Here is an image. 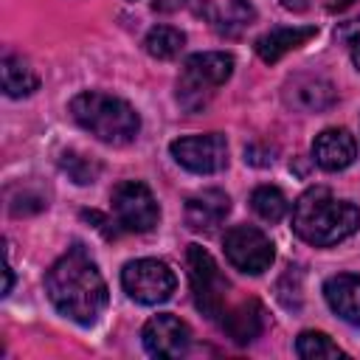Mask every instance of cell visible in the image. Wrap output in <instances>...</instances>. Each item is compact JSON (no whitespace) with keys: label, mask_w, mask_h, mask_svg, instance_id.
Here are the masks:
<instances>
[{"label":"cell","mask_w":360,"mask_h":360,"mask_svg":"<svg viewBox=\"0 0 360 360\" xmlns=\"http://www.w3.org/2000/svg\"><path fill=\"white\" fill-rule=\"evenodd\" d=\"M11 281H14V276H11V264H6V284H3V295H8V292H11Z\"/></svg>","instance_id":"26"},{"label":"cell","mask_w":360,"mask_h":360,"mask_svg":"<svg viewBox=\"0 0 360 360\" xmlns=\"http://www.w3.org/2000/svg\"><path fill=\"white\" fill-rule=\"evenodd\" d=\"M186 264H188V281H191V292H194L197 309L208 321H219L225 315V309H228L225 307V295H228V287H231L228 278L217 267L214 256L200 245H188Z\"/></svg>","instance_id":"5"},{"label":"cell","mask_w":360,"mask_h":360,"mask_svg":"<svg viewBox=\"0 0 360 360\" xmlns=\"http://www.w3.org/2000/svg\"><path fill=\"white\" fill-rule=\"evenodd\" d=\"M315 34H318L315 25H278V28H270L267 34H262L253 48H256V53H259L262 62L273 65V62H278L284 53L301 48V45H304L307 39H312Z\"/></svg>","instance_id":"15"},{"label":"cell","mask_w":360,"mask_h":360,"mask_svg":"<svg viewBox=\"0 0 360 360\" xmlns=\"http://www.w3.org/2000/svg\"><path fill=\"white\" fill-rule=\"evenodd\" d=\"M62 169L68 172L70 180H76L79 186L96 183V177L101 174V163H96L93 158H84L79 152H65L62 155Z\"/></svg>","instance_id":"22"},{"label":"cell","mask_w":360,"mask_h":360,"mask_svg":"<svg viewBox=\"0 0 360 360\" xmlns=\"http://www.w3.org/2000/svg\"><path fill=\"white\" fill-rule=\"evenodd\" d=\"M281 6L290 11H304V8H309V0H281Z\"/></svg>","instance_id":"25"},{"label":"cell","mask_w":360,"mask_h":360,"mask_svg":"<svg viewBox=\"0 0 360 360\" xmlns=\"http://www.w3.org/2000/svg\"><path fill=\"white\" fill-rule=\"evenodd\" d=\"M143 48H146L149 56L166 62V59L180 56V51L186 48V34L180 28H174V25H155L143 37Z\"/></svg>","instance_id":"19"},{"label":"cell","mask_w":360,"mask_h":360,"mask_svg":"<svg viewBox=\"0 0 360 360\" xmlns=\"http://www.w3.org/2000/svg\"><path fill=\"white\" fill-rule=\"evenodd\" d=\"M222 248H225L228 262L236 270L250 273V276H259V273L270 270V264L276 259L270 236L264 231L253 228V225H233L231 231H225Z\"/></svg>","instance_id":"8"},{"label":"cell","mask_w":360,"mask_h":360,"mask_svg":"<svg viewBox=\"0 0 360 360\" xmlns=\"http://www.w3.org/2000/svg\"><path fill=\"white\" fill-rule=\"evenodd\" d=\"M121 287L132 301H138L143 307H155V304H163L172 298V292L177 287V276L160 259H135V262L124 264Z\"/></svg>","instance_id":"6"},{"label":"cell","mask_w":360,"mask_h":360,"mask_svg":"<svg viewBox=\"0 0 360 360\" xmlns=\"http://www.w3.org/2000/svg\"><path fill=\"white\" fill-rule=\"evenodd\" d=\"M357 228H360V208L349 200H338L323 186L307 188L292 205V231L307 245L332 248L349 239Z\"/></svg>","instance_id":"2"},{"label":"cell","mask_w":360,"mask_h":360,"mask_svg":"<svg viewBox=\"0 0 360 360\" xmlns=\"http://www.w3.org/2000/svg\"><path fill=\"white\" fill-rule=\"evenodd\" d=\"M45 292L51 304L70 321L90 326L107 309V281L98 264L87 256L82 245L59 256L45 273Z\"/></svg>","instance_id":"1"},{"label":"cell","mask_w":360,"mask_h":360,"mask_svg":"<svg viewBox=\"0 0 360 360\" xmlns=\"http://www.w3.org/2000/svg\"><path fill=\"white\" fill-rule=\"evenodd\" d=\"M338 39L343 42V48L349 51V56H352L354 68L360 70V17H354V20L343 22V25L338 28Z\"/></svg>","instance_id":"23"},{"label":"cell","mask_w":360,"mask_h":360,"mask_svg":"<svg viewBox=\"0 0 360 360\" xmlns=\"http://www.w3.org/2000/svg\"><path fill=\"white\" fill-rule=\"evenodd\" d=\"M281 98L290 110L295 112H323L338 101V90L329 79L312 76V73H298L284 82Z\"/></svg>","instance_id":"11"},{"label":"cell","mask_w":360,"mask_h":360,"mask_svg":"<svg viewBox=\"0 0 360 360\" xmlns=\"http://www.w3.org/2000/svg\"><path fill=\"white\" fill-rule=\"evenodd\" d=\"M250 208H253L264 222H278V219H284L290 202H287V197H284L281 188H276V186H259V188H253V194H250Z\"/></svg>","instance_id":"21"},{"label":"cell","mask_w":360,"mask_h":360,"mask_svg":"<svg viewBox=\"0 0 360 360\" xmlns=\"http://www.w3.org/2000/svg\"><path fill=\"white\" fill-rule=\"evenodd\" d=\"M323 298L340 321L360 326V276L338 273V276L326 278L323 281Z\"/></svg>","instance_id":"13"},{"label":"cell","mask_w":360,"mask_h":360,"mask_svg":"<svg viewBox=\"0 0 360 360\" xmlns=\"http://www.w3.org/2000/svg\"><path fill=\"white\" fill-rule=\"evenodd\" d=\"M169 152L183 169L194 174H214L228 166V143H225V135L219 132L177 138L172 141Z\"/></svg>","instance_id":"9"},{"label":"cell","mask_w":360,"mask_h":360,"mask_svg":"<svg viewBox=\"0 0 360 360\" xmlns=\"http://www.w3.org/2000/svg\"><path fill=\"white\" fill-rule=\"evenodd\" d=\"M0 76H3V93L11 96V98L31 96V93L39 87V76H37V70L31 68V62L22 59V56H14V53L3 56Z\"/></svg>","instance_id":"18"},{"label":"cell","mask_w":360,"mask_h":360,"mask_svg":"<svg viewBox=\"0 0 360 360\" xmlns=\"http://www.w3.org/2000/svg\"><path fill=\"white\" fill-rule=\"evenodd\" d=\"M295 354L304 360H323V357H346V352L326 335V332H315L307 329L298 335L295 340Z\"/></svg>","instance_id":"20"},{"label":"cell","mask_w":360,"mask_h":360,"mask_svg":"<svg viewBox=\"0 0 360 360\" xmlns=\"http://www.w3.org/2000/svg\"><path fill=\"white\" fill-rule=\"evenodd\" d=\"M143 349L152 357H180L191 346V329L186 321H180L172 312L152 315L141 329Z\"/></svg>","instance_id":"10"},{"label":"cell","mask_w":360,"mask_h":360,"mask_svg":"<svg viewBox=\"0 0 360 360\" xmlns=\"http://www.w3.org/2000/svg\"><path fill=\"white\" fill-rule=\"evenodd\" d=\"M70 115L82 129H87L90 135H96L98 141L112 143V146H124V143L135 141V135L141 129V118H138L135 107L129 101L101 93V90H84V93L73 96Z\"/></svg>","instance_id":"3"},{"label":"cell","mask_w":360,"mask_h":360,"mask_svg":"<svg viewBox=\"0 0 360 360\" xmlns=\"http://www.w3.org/2000/svg\"><path fill=\"white\" fill-rule=\"evenodd\" d=\"M183 3H186V0H152V8H155V11H166V14H169V11H177Z\"/></svg>","instance_id":"24"},{"label":"cell","mask_w":360,"mask_h":360,"mask_svg":"<svg viewBox=\"0 0 360 360\" xmlns=\"http://www.w3.org/2000/svg\"><path fill=\"white\" fill-rule=\"evenodd\" d=\"M357 158V141L343 127H329L315 135L312 141V160L323 172H343Z\"/></svg>","instance_id":"12"},{"label":"cell","mask_w":360,"mask_h":360,"mask_svg":"<svg viewBox=\"0 0 360 360\" xmlns=\"http://www.w3.org/2000/svg\"><path fill=\"white\" fill-rule=\"evenodd\" d=\"M354 0H329V8H335V11H343V8H349Z\"/></svg>","instance_id":"27"},{"label":"cell","mask_w":360,"mask_h":360,"mask_svg":"<svg viewBox=\"0 0 360 360\" xmlns=\"http://www.w3.org/2000/svg\"><path fill=\"white\" fill-rule=\"evenodd\" d=\"M112 217L115 222L129 231V233H146L158 225L160 219V208L158 200L152 197L149 186L141 180H124L112 188Z\"/></svg>","instance_id":"7"},{"label":"cell","mask_w":360,"mask_h":360,"mask_svg":"<svg viewBox=\"0 0 360 360\" xmlns=\"http://www.w3.org/2000/svg\"><path fill=\"white\" fill-rule=\"evenodd\" d=\"M233 73V56L225 51H202L191 53L183 62L177 79V104L186 112H200L214 98L217 87H222Z\"/></svg>","instance_id":"4"},{"label":"cell","mask_w":360,"mask_h":360,"mask_svg":"<svg viewBox=\"0 0 360 360\" xmlns=\"http://www.w3.org/2000/svg\"><path fill=\"white\" fill-rule=\"evenodd\" d=\"M202 6H205V14H208L211 25L225 37H239L256 20V8L248 0H225L222 6H211L205 0Z\"/></svg>","instance_id":"17"},{"label":"cell","mask_w":360,"mask_h":360,"mask_svg":"<svg viewBox=\"0 0 360 360\" xmlns=\"http://www.w3.org/2000/svg\"><path fill=\"white\" fill-rule=\"evenodd\" d=\"M219 326L236 343H250L264 329V307L256 298H248V301L236 304L233 309H225V315L219 318Z\"/></svg>","instance_id":"16"},{"label":"cell","mask_w":360,"mask_h":360,"mask_svg":"<svg viewBox=\"0 0 360 360\" xmlns=\"http://www.w3.org/2000/svg\"><path fill=\"white\" fill-rule=\"evenodd\" d=\"M231 211V197L219 188H205L186 200V225L191 231H214Z\"/></svg>","instance_id":"14"}]
</instances>
